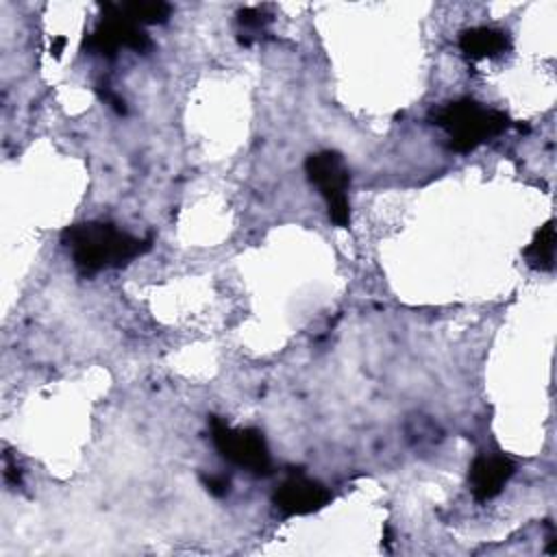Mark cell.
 <instances>
[{
  "instance_id": "obj_1",
  "label": "cell",
  "mask_w": 557,
  "mask_h": 557,
  "mask_svg": "<svg viewBox=\"0 0 557 557\" xmlns=\"http://www.w3.org/2000/svg\"><path fill=\"white\" fill-rule=\"evenodd\" d=\"M63 242L83 272L124 265L150 248V239L133 237L104 222L74 224L63 231Z\"/></svg>"
},
{
  "instance_id": "obj_2",
  "label": "cell",
  "mask_w": 557,
  "mask_h": 557,
  "mask_svg": "<svg viewBox=\"0 0 557 557\" xmlns=\"http://www.w3.org/2000/svg\"><path fill=\"white\" fill-rule=\"evenodd\" d=\"M433 122L448 133L450 148L457 152H470L509 126L503 111L485 109L470 98L444 104L433 113Z\"/></svg>"
},
{
  "instance_id": "obj_3",
  "label": "cell",
  "mask_w": 557,
  "mask_h": 557,
  "mask_svg": "<svg viewBox=\"0 0 557 557\" xmlns=\"http://www.w3.org/2000/svg\"><path fill=\"white\" fill-rule=\"evenodd\" d=\"M211 440L218 453L257 476H268L272 472V461L263 433L257 429H231L224 420L211 416Z\"/></svg>"
},
{
  "instance_id": "obj_4",
  "label": "cell",
  "mask_w": 557,
  "mask_h": 557,
  "mask_svg": "<svg viewBox=\"0 0 557 557\" xmlns=\"http://www.w3.org/2000/svg\"><path fill=\"white\" fill-rule=\"evenodd\" d=\"M305 172H307L309 181L324 196V200L329 205V218L337 226H348L350 205L346 198V187L350 183V176L342 163V157L331 150L309 154L305 161Z\"/></svg>"
},
{
  "instance_id": "obj_5",
  "label": "cell",
  "mask_w": 557,
  "mask_h": 557,
  "mask_svg": "<svg viewBox=\"0 0 557 557\" xmlns=\"http://www.w3.org/2000/svg\"><path fill=\"white\" fill-rule=\"evenodd\" d=\"M87 50L91 54L102 57H115L120 48H131L135 52H146L150 48L148 35L141 30L137 22H133L122 7L104 4L102 20L96 26V30L85 41Z\"/></svg>"
},
{
  "instance_id": "obj_6",
  "label": "cell",
  "mask_w": 557,
  "mask_h": 557,
  "mask_svg": "<svg viewBox=\"0 0 557 557\" xmlns=\"http://www.w3.org/2000/svg\"><path fill=\"white\" fill-rule=\"evenodd\" d=\"M331 500V492L307 476L294 474L274 492V505L285 516H305L322 509Z\"/></svg>"
},
{
  "instance_id": "obj_7",
  "label": "cell",
  "mask_w": 557,
  "mask_h": 557,
  "mask_svg": "<svg viewBox=\"0 0 557 557\" xmlns=\"http://www.w3.org/2000/svg\"><path fill=\"white\" fill-rule=\"evenodd\" d=\"M516 466L507 457H476L470 466V485L476 500L494 498L511 479Z\"/></svg>"
},
{
  "instance_id": "obj_8",
  "label": "cell",
  "mask_w": 557,
  "mask_h": 557,
  "mask_svg": "<svg viewBox=\"0 0 557 557\" xmlns=\"http://www.w3.org/2000/svg\"><path fill=\"white\" fill-rule=\"evenodd\" d=\"M459 48L470 59H483V57H496L509 48V37L503 30L476 26L468 28L459 37Z\"/></svg>"
},
{
  "instance_id": "obj_9",
  "label": "cell",
  "mask_w": 557,
  "mask_h": 557,
  "mask_svg": "<svg viewBox=\"0 0 557 557\" xmlns=\"http://www.w3.org/2000/svg\"><path fill=\"white\" fill-rule=\"evenodd\" d=\"M524 259L535 270H550L555 261V224L548 220L524 248Z\"/></svg>"
},
{
  "instance_id": "obj_10",
  "label": "cell",
  "mask_w": 557,
  "mask_h": 557,
  "mask_svg": "<svg viewBox=\"0 0 557 557\" xmlns=\"http://www.w3.org/2000/svg\"><path fill=\"white\" fill-rule=\"evenodd\" d=\"M122 11L137 24H163L170 17V4L165 2H128Z\"/></svg>"
},
{
  "instance_id": "obj_11",
  "label": "cell",
  "mask_w": 557,
  "mask_h": 557,
  "mask_svg": "<svg viewBox=\"0 0 557 557\" xmlns=\"http://www.w3.org/2000/svg\"><path fill=\"white\" fill-rule=\"evenodd\" d=\"M268 20H270V17H265L261 9H244V11H239V24H242L244 28H248V30H259V28H263V24H265Z\"/></svg>"
},
{
  "instance_id": "obj_12",
  "label": "cell",
  "mask_w": 557,
  "mask_h": 557,
  "mask_svg": "<svg viewBox=\"0 0 557 557\" xmlns=\"http://www.w3.org/2000/svg\"><path fill=\"white\" fill-rule=\"evenodd\" d=\"M202 483L213 496H224L228 492V479L226 476H202Z\"/></svg>"
},
{
  "instance_id": "obj_13",
  "label": "cell",
  "mask_w": 557,
  "mask_h": 557,
  "mask_svg": "<svg viewBox=\"0 0 557 557\" xmlns=\"http://www.w3.org/2000/svg\"><path fill=\"white\" fill-rule=\"evenodd\" d=\"M63 46H65V39H63V37H59V39H54V41H52L50 52H52L54 57H59V54H61V50H63Z\"/></svg>"
}]
</instances>
